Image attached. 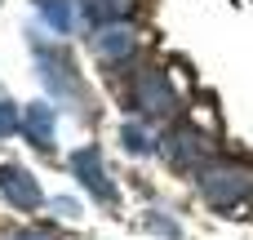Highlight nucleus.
I'll list each match as a JSON object with an SVG mask.
<instances>
[{"instance_id":"423d86ee","label":"nucleus","mask_w":253,"mask_h":240,"mask_svg":"<svg viewBox=\"0 0 253 240\" xmlns=\"http://www.w3.org/2000/svg\"><path fill=\"white\" fill-rule=\"evenodd\" d=\"M4 129H13V107H9V102H0V134H4Z\"/></svg>"},{"instance_id":"f257e3e1","label":"nucleus","mask_w":253,"mask_h":240,"mask_svg":"<svg viewBox=\"0 0 253 240\" xmlns=\"http://www.w3.org/2000/svg\"><path fill=\"white\" fill-rule=\"evenodd\" d=\"M133 102L142 111H165L169 107V85H165V71H142L133 80Z\"/></svg>"},{"instance_id":"39448f33","label":"nucleus","mask_w":253,"mask_h":240,"mask_svg":"<svg viewBox=\"0 0 253 240\" xmlns=\"http://www.w3.org/2000/svg\"><path fill=\"white\" fill-rule=\"evenodd\" d=\"M27 129L44 143V138H49V111H44V107H31V111H27Z\"/></svg>"},{"instance_id":"20e7f679","label":"nucleus","mask_w":253,"mask_h":240,"mask_svg":"<svg viewBox=\"0 0 253 240\" xmlns=\"http://www.w3.org/2000/svg\"><path fill=\"white\" fill-rule=\"evenodd\" d=\"M36 4H40V13L49 18V27L71 31V0H36Z\"/></svg>"},{"instance_id":"f03ea898","label":"nucleus","mask_w":253,"mask_h":240,"mask_svg":"<svg viewBox=\"0 0 253 240\" xmlns=\"http://www.w3.org/2000/svg\"><path fill=\"white\" fill-rule=\"evenodd\" d=\"M93 49H98L102 58H120V53H129V49H133V36H129L125 27H107V31H98V36H93Z\"/></svg>"},{"instance_id":"7ed1b4c3","label":"nucleus","mask_w":253,"mask_h":240,"mask_svg":"<svg viewBox=\"0 0 253 240\" xmlns=\"http://www.w3.org/2000/svg\"><path fill=\"white\" fill-rule=\"evenodd\" d=\"M84 9L93 22H120L129 13V0H84Z\"/></svg>"}]
</instances>
